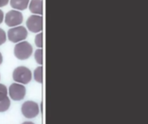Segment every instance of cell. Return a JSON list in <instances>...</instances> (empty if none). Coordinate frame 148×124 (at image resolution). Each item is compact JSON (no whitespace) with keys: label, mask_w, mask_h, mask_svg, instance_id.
<instances>
[{"label":"cell","mask_w":148,"mask_h":124,"mask_svg":"<svg viewBox=\"0 0 148 124\" xmlns=\"http://www.w3.org/2000/svg\"><path fill=\"white\" fill-rule=\"evenodd\" d=\"M33 52L32 46L27 41H20L14 47V54L15 56L21 60H27L30 57Z\"/></svg>","instance_id":"cell-1"},{"label":"cell","mask_w":148,"mask_h":124,"mask_svg":"<svg viewBox=\"0 0 148 124\" xmlns=\"http://www.w3.org/2000/svg\"><path fill=\"white\" fill-rule=\"evenodd\" d=\"M13 79L16 83H20L22 85H26L30 82L32 79L31 72L29 68L25 66H18L13 71Z\"/></svg>","instance_id":"cell-2"},{"label":"cell","mask_w":148,"mask_h":124,"mask_svg":"<svg viewBox=\"0 0 148 124\" xmlns=\"http://www.w3.org/2000/svg\"><path fill=\"white\" fill-rule=\"evenodd\" d=\"M28 35V32L26 28L23 26H16L15 28H11L8 31V38L10 41L16 43L20 42L26 39Z\"/></svg>","instance_id":"cell-3"},{"label":"cell","mask_w":148,"mask_h":124,"mask_svg":"<svg viewBox=\"0 0 148 124\" xmlns=\"http://www.w3.org/2000/svg\"><path fill=\"white\" fill-rule=\"evenodd\" d=\"M22 114L26 118H34L39 114L38 104L33 101H27L22 105Z\"/></svg>","instance_id":"cell-4"},{"label":"cell","mask_w":148,"mask_h":124,"mask_svg":"<svg viewBox=\"0 0 148 124\" xmlns=\"http://www.w3.org/2000/svg\"><path fill=\"white\" fill-rule=\"evenodd\" d=\"M9 94L12 100L20 101L23 99L26 94V89L22 84H12L9 88Z\"/></svg>","instance_id":"cell-5"},{"label":"cell","mask_w":148,"mask_h":124,"mask_svg":"<svg viewBox=\"0 0 148 124\" xmlns=\"http://www.w3.org/2000/svg\"><path fill=\"white\" fill-rule=\"evenodd\" d=\"M4 22L9 27H16L23 22V15L18 10H10L5 16Z\"/></svg>","instance_id":"cell-6"},{"label":"cell","mask_w":148,"mask_h":124,"mask_svg":"<svg viewBox=\"0 0 148 124\" xmlns=\"http://www.w3.org/2000/svg\"><path fill=\"white\" fill-rule=\"evenodd\" d=\"M27 28L33 33L41 32L42 29V17L40 15L30 16L26 22Z\"/></svg>","instance_id":"cell-7"},{"label":"cell","mask_w":148,"mask_h":124,"mask_svg":"<svg viewBox=\"0 0 148 124\" xmlns=\"http://www.w3.org/2000/svg\"><path fill=\"white\" fill-rule=\"evenodd\" d=\"M10 106V101L8 97V89L4 85L0 84V112L8 110Z\"/></svg>","instance_id":"cell-8"},{"label":"cell","mask_w":148,"mask_h":124,"mask_svg":"<svg viewBox=\"0 0 148 124\" xmlns=\"http://www.w3.org/2000/svg\"><path fill=\"white\" fill-rule=\"evenodd\" d=\"M29 10L33 14L36 15H42V0H31L30 3H29Z\"/></svg>","instance_id":"cell-9"},{"label":"cell","mask_w":148,"mask_h":124,"mask_svg":"<svg viewBox=\"0 0 148 124\" xmlns=\"http://www.w3.org/2000/svg\"><path fill=\"white\" fill-rule=\"evenodd\" d=\"M29 0H10V5L16 10H23L29 5Z\"/></svg>","instance_id":"cell-10"},{"label":"cell","mask_w":148,"mask_h":124,"mask_svg":"<svg viewBox=\"0 0 148 124\" xmlns=\"http://www.w3.org/2000/svg\"><path fill=\"white\" fill-rule=\"evenodd\" d=\"M34 79L37 83H42V66L36 68L34 72Z\"/></svg>","instance_id":"cell-11"},{"label":"cell","mask_w":148,"mask_h":124,"mask_svg":"<svg viewBox=\"0 0 148 124\" xmlns=\"http://www.w3.org/2000/svg\"><path fill=\"white\" fill-rule=\"evenodd\" d=\"M35 60L38 64L40 65L42 64V50L41 48L37 49L35 52Z\"/></svg>","instance_id":"cell-12"},{"label":"cell","mask_w":148,"mask_h":124,"mask_svg":"<svg viewBox=\"0 0 148 124\" xmlns=\"http://www.w3.org/2000/svg\"><path fill=\"white\" fill-rule=\"evenodd\" d=\"M35 44L37 47L39 48H42V33H39L36 35V38H35Z\"/></svg>","instance_id":"cell-13"},{"label":"cell","mask_w":148,"mask_h":124,"mask_svg":"<svg viewBox=\"0 0 148 124\" xmlns=\"http://www.w3.org/2000/svg\"><path fill=\"white\" fill-rule=\"evenodd\" d=\"M6 41V34L4 30L0 28V46Z\"/></svg>","instance_id":"cell-14"},{"label":"cell","mask_w":148,"mask_h":124,"mask_svg":"<svg viewBox=\"0 0 148 124\" xmlns=\"http://www.w3.org/2000/svg\"><path fill=\"white\" fill-rule=\"evenodd\" d=\"M9 3V0H0V7L5 6Z\"/></svg>","instance_id":"cell-15"},{"label":"cell","mask_w":148,"mask_h":124,"mask_svg":"<svg viewBox=\"0 0 148 124\" xmlns=\"http://www.w3.org/2000/svg\"><path fill=\"white\" fill-rule=\"evenodd\" d=\"M3 12L0 9V24L3 22Z\"/></svg>","instance_id":"cell-16"},{"label":"cell","mask_w":148,"mask_h":124,"mask_svg":"<svg viewBox=\"0 0 148 124\" xmlns=\"http://www.w3.org/2000/svg\"><path fill=\"white\" fill-rule=\"evenodd\" d=\"M3 63V55H2V54L0 53V65Z\"/></svg>","instance_id":"cell-17"},{"label":"cell","mask_w":148,"mask_h":124,"mask_svg":"<svg viewBox=\"0 0 148 124\" xmlns=\"http://www.w3.org/2000/svg\"><path fill=\"white\" fill-rule=\"evenodd\" d=\"M23 124H34L33 123H31V122H25V123H23Z\"/></svg>","instance_id":"cell-18"}]
</instances>
